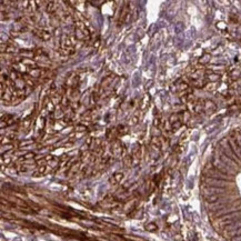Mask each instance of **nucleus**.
<instances>
[{
    "instance_id": "f257e3e1",
    "label": "nucleus",
    "mask_w": 241,
    "mask_h": 241,
    "mask_svg": "<svg viewBox=\"0 0 241 241\" xmlns=\"http://www.w3.org/2000/svg\"><path fill=\"white\" fill-rule=\"evenodd\" d=\"M206 177H208V178H214V179H221V180H227V181H233V176L226 175V173L221 172V171L213 168V167L207 168V170H206Z\"/></svg>"
},
{
    "instance_id": "f03ea898",
    "label": "nucleus",
    "mask_w": 241,
    "mask_h": 241,
    "mask_svg": "<svg viewBox=\"0 0 241 241\" xmlns=\"http://www.w3.org/2000/svg\"><path fill=\"white\" fill-rule=\"evenodd\" d=\"M205 185L207 187H216V188H226L230 186V181L221 180V179H214V178H208L206 177Z\"/></svg>"
},
{
    "instance_id": "7ed1b4c3",
    "label": "nucleus",
    "mask_w": 241,
    "mask_h": 241,
    "mask_svg": "<svg viewBox=\"0 0 241 241\" xmlns=\"http://www.w3.org/2000/svg\"><path fill=\"white\" fill-rule=\"evenodd\" d=\"M231 238H234V237H240L241 236V228H239L238 230H234V231H231V232H228Z\"/></svg>"
},
{
    "instance_id": "20e7f679",
    "label": "nucleus",
    "mask_w": 241,
    "mask_h": 241,
    "mask_svg": "<svg viewBox=\"0 0 241 241\" xmlns=\"http://www.w3.org/2000/svg\"><path fill=\"white\" fill-rule=\"evenodd\" d=\"M147 229L150 230V231H154V230L157 229V226L154 223H150V224H147Z\"/></svg>"
},
{
    "instance_id": "39448f33",
    "label": "nucleus",
    "mask_w": 241,
    "mask_h": 241,
    "mask_svg": "<svg viewBox=\"0 0 241 241\" xmlns=\"http://www.w3.org/2000/svg\"><path fill=\"white\" fill-rule=\"evenodd\" d=\"M76 129L78 130V131H85V130H87V128H86L85 126H77Z\"/></svg>"
},
{
    "instance_id": "423d86ee",
    "label": "nucleus",
    "mask_w": 241,
    "mask_h": 241,
    "mask_svg": "<svg viewBox=\"0 0 241 241\" xmlns=\"http://www.w3.org/2000/svg\"><path fill=\"white\" fill-rule=\"evenodd\" d=\"M115 177H116V179H117V181H119L120 179L122 178V175H120V173H117V175H116Z\"/></svg>"
},
{
    "instance_id": "0eeeda50",
    "label": "nucleus",
    "mask_w": 241,
    "mask_h": 241,
    "mask_svg": "<svg viewBox=\"0 0 241 241\" xmlns=\"http://www.w3.org/2000/svg\"><path fill=\"white\" fill-rule=\"evenodd\" d=\"M30 157H34V155H32V154H28L27 156H26V158H30Z\"/></svg>"
}]
</instances>
